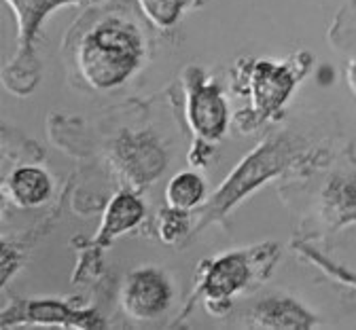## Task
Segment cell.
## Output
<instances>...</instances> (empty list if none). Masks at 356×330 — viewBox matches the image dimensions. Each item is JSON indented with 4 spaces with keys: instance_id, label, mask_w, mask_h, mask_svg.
Here are the masks:
<instances>
[{
    "instance_id": "cell-1",
    "label": "cell",
    "mask_w": 356,
    "mask_h": 330,
    "mask_svg": "<svg viewBox=\"0 0 356 330\" xmlns=\"http://www.w3.org/2000/svg\"><path fill=\"white\" fill-rule=\"evenodd\" d=\"M145 58V34L123 17L108 15L89 26L76 42V68L96 91H111L131 79Z\"/></svg>"
},
{
    "instance_id": "cell-2",
    "label": "cell",
    "mask_w": 356,
    "mask_h": 330,
    "mask_svg": "<svg viewBox=\"0 0 356 330\" xmlns=\"http://www.w3.org/2000/svg\"><path fill=\"white\" fill-rule=\"evenodd\" d=\"M297 145L289 135L267 138L265 142L254 149L234 172L232 176L218 186V191L202 206V216L195 224V231L206 229L210 222L222 220L225 214L240 204L254 188L265 184L270 178L280 174L295 157Z\"/></svg>"
},
{
    "instance_id": "cell-3",
    "label": "cell",
    "mask_w": 356,
    "mask_h": 330,
    "mask_svg": "<svg viewBox=\"0 0 356 330\" xmlns=\"http://www.w3.org/2000/svg\"><path fill=\"white\" fill-rule=\"evenodd\" d=\"M278 250L274 244L257 246L238 252H225L216 258L202 263L197 273V286L193 290V301L204 299L208 311L218 313L229 307V301L244 288L252 284L254 275L267 273L259 271L254 265L259 263H274Z\"/></svg>"
},
{
    "instance_id": "cell-4",
    "label": "cell",
    "mask_w": 356,
    "mask_h": 330,
    "mask_svg": "<svg viewBox=\"0 0 356 330\" xmlns=\"http://www.w3.org/2000/svg\"><path fill=\"white\" fill-rule=\"evenodd\" d=\"M297 60H291L286 64H274V62H252L250 70L246 72V91L250 98V108L246 115L238 117L240 129L250 131L265 119L276 115L284 102L291 98V93L303 74L305 66L297 68Z\"/></svg>"
},
{
    "instance_id": "cell-5",
    "label": "cell",
    "mask_w": 356,
    "mask_h": 330,
    "mask_svg": "<svg viewBox=\"0 0 356 330\" xmlns=\"http://www.w3.org/2000/svg\"><path fill=\"white\" fill-rule=\"evenodd\" d=\"M187 121L197 138V145H214L225 135L229 125V108L222 91L202 79V72L193 70L187 76Z\"/></svg>"
},
{
    "instance_id": "cell-6",
    "label": "cell",
    "mask_w": 356,
    "mask_h": 330,
    "mask_svg": "<svg viewBox=\"0 0 356 330\" xmlns=\"http://www.w3.org/2000/svg\"><path fill=\"white\" fill-rule=\"evenodd\" d=\"M119 299L125 315L138 322H151L170 309L174 288L161 269L140 267L125 277Z\"/></svg>"
},
{
    "instance_id": "cell-7",
    "label": "cell",
    "mask_w": 356,
    "mask_h": 330,
    "mask_svg": "<svg viewBox=\"0 0 356 330\" xmlns=\"http://www.w3.org/2000/svg\"><path fill=\"white\" fill-rule=\"evenodd\" d=\"M3 328L19 324L36 326H74V328H104L106 320L96 309H76L62 301H15L0 317Z\"/></svg>"
},
{
    "instance_id": "cell-8",
    "label": "cell",
    "mask_w": 356,
    "mask_h": 330,
    "mask_svg": "<svg viewBox=\"0 0 356 330\" xmlns=\"http://www.w3.org/2000/svg\"><path fill=\"white\" fill-rule=\"evenodd\" d=\"M11 7L15 19H17V56L11 68H15L19 62H28L34 56V40L38 36V30L42 22L47 19L56 9L66 5H76L83 0H5Z\"/></svg>"
},
{
    "instance_id": "cell-9",
    "label": "cell",
    "mask_w": 356,
    "mask_h": 330,
    "mask_svg": "<svg viewBox=\"0 0 356 330\" xmlns=\"http://www.w3.org/2000/svg\"><path fill=\"white\" fill-rule=\"evenodd\" d=\"M117 163L134 184H147L163 170L165 155L161 147L155 145V140L147 135H131L119 142Z\"/></svg>"
},
{
    "instance_id": "cell-10",
    "label": "cell",
    "mask_w": 356,
    "mask_h": 330,
    "mask_svg": "<svg viewBox=\"0 0 356 330\" xmlns=\"http://www.w3.org/2000/svg\"><path fill=\"white\" fill-rule=\"evenodd\" d=\"M244 322L252 328H312L316 317L291 297H267L248 309Z\"/></svg>"
},
{
    "instance_id": "cell-11",
    "label": "cell",
    "mask_w": 356,
    "mask_h": 330,
    "mask_svg": "<svg viewBox=\"0 0 356 330\" xmlns=\"http://www.w3.org/2000/svg\"><path fill=\"white\" fill-rule=\"evenodd\" d=\"M145 218V204L143 199L131 191H119L111 204L106 206L104 218L100 222L98 235L94 244L108 246L115 238L123 235L125 231L134 229Z\"/></svg>"
},
{
    "instance_id": "cell-12",
    "label": "cell",
    "mask_w": 356,
    "mask_h": 330,
    "mask_svg": "<svg viewBox=\"0 0 356 330\" xmlns=\"http://www.w3.org/2000/svg\"><path fill=\"white\" fill-rule=\"evenodd\" d=\"M51 176L36 165L17 167L7 180V193L11 201L26 210L42 206L51 197Z\"/></svg>"
},
{
    "instance_id": "cell-13",
    "label": "cell",
    "mask_w": 356,
    "mask_h": 330,
    "mask_svg": "<svg viewBox=\"0 0 356 330\" xmlns=\"http://www.w3.org/2000/svg\"><path fill=\"white\" fill-rule=\"evenodd\" d=\"M206 195V182L197 172H181L165 186V206L183 212H193L204 206Z\"/></svg>"
},
{
    "instance_id": "cell-14",
    "label": "cell",
    "mask_w": 356,
    "mask_h": 330,
    "mask_svg": "<svg viewBox=\"0 0 356 330\" xmlns=\"http://www.w3.org/2000/svg\"><path fill=\"white\" fill-rule=\"evenodd\" d=\"M325 218L333 226L356 220V184L335 180L325 191Z\"/></svg>"
},
{
    "instance_id": "cell-15",
    "label": "cell",
    "mask_w": 356,
    "mask_h": 330,
    "mask_svg": "<svg viewBox=\"0 0 356 330\" xmlns=\"http://www.w3.org/2000/svg\"><path fill=\"white\" fill-rule=\"evenodd\" d=\"M191 212H183V210H174L168 208L161 210V214L157 216V233H159V240L168 246H172L174 242L183 240L185 235L193 229L191 226Z\"/></svg>"
},
{
    "instance_id": "cell-16",
    "label": "cell",
    "mask_w": 356,
    "mask_h": 330,
    "mask_svg": "<svg viewBox=\"0 0 356 330\" xmlns=\"http://www.w3.org/2000/svg\"><path fill=\"white\" fill-rule=\"evenodd\" d=\"M143 13L157 28H172L181 17L187 0H138Z\"/></svg>"
},
{
    "instance_id": "cell-17",
    "label": "cell",
    "mask_w": 356,
    "mask_h": 330,
    "mask_svg": "<svg viewBox=\"0 0 356 330\" xmlns=\"http://www.w3.org/2000/svg\"><path fill=\"white\" fill-rule=\"evenodd\" d=\"M297 248H299V252H301V254H305L312 263L318 265L325 273H329L331 277H335V279L343 281V284H350V286H354V288H356V275H354V273H350V271H346V269H341V267L333 265L327 256H323V254H321V252H316L314 248L301 246V244H297Z\"/></svg>"
},
{
    "instance_id": "cell-18",
    "label": "cell",
    "mask_w": 356,
    "mask_h": 330,
    "mask_svg": "<svg viewBox=\"0 0 356 330\" xmlns=\"http://www.w3.org/2000/svg\"><path fill=\"white\" fill-rule=\"evenodd\" d=\"M348 83H350V89L356 93V56L348 64Z\"/></svg>"
}]
</instances>
